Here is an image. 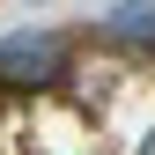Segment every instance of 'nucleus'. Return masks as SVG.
I'll use <instances>...</instances> for the list:
<instances>
[{
  "label": "nucleus",
  "mask_w": 155,
  "mask_h": 155,
  "mask_svg": "<svg viewBox=\"0 0 155 155\" xmlns=\"http://www.w3.org/2000/svg\"><path fill=\"white\" fill-rule=\"evenodd\" d=\"M67 59V45L52 30H22V37H8L0 45V81H15V89H37V81H52Z\"/></svg>",
  "instance_id": "1"
},
{
  "label": "nucleus",
  "mask_w": 155,
  "mask_h": 155,
  "mask_svg": "<svg viewBox=\"0 0 155 155\" xmlns=\"http://www.w3.org/2000/svg\"><path fill=\"white\" fill-rule=\"evenodd\" d=\"M104 37H111V45H155V0L111 8V15H104Z\"/></svg>",
  "instance_id": "2"
},
{
  "label": "nucleus",
  "mask_w": 155,
  "mask_h": 155,
  "mask_svg": "<svg viewBox=\"0 0 155 155\" xmlns=\"http://www.w3.org/2000/svg\"><path fill=\"white\" fill-rule=\"evenodd\" d=\"M140 155H155V140H148V148H140Z\"/></svg>",
  "instance_id": "3"
}]
</instances>
